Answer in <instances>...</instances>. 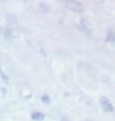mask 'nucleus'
I'll return each mask as SVG.
<instances>
[{
  "label": "nucleus",
  "mask_w": 115,
  "mask_h": 121,
  "mask_svg": "<svg viewBox=\"0 0 115 121\" xmlns=\"http://www.w3.org/2000/svg\"><path fill=\"white\" fill-rule=\"evenodd\" d=\"M100 105L102 107V109L105 112H112L113 111V106L110 103V101L108 100L106 97H102L100 100Z\"/></svg>",
  "instance_id": "1"
}]
</instances>
